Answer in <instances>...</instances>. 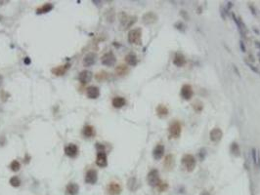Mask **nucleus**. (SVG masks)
<instances>
[{
    "label": "nucleus",
    "instance_id": "obj_17",
    "mask_svg": "<svg viewBox=\"0 0 260 195\" xmlns=\"http://www.w3.org/2000/svg\"><path fill=\"white\" fill-rule=\"evenodd\" d=\"M96 63V54L94 53H89L87 54L84 59H83V64L84 67H91L92 64Z\"/></svg>",
    "mask_w": 260,
    "mask_h": 195
},
{
    "label": "nucleus",
    "instance_id": "obj_33",
    "mask_svg": "<svg viewBox=\"0 0 260 195\" xmlns=\"http://www.w3.org/2000/svg\"><path fill=\"white\" fill-rule=\"evenodd\" d=\"M156 187L157 188L158 191L162 192V191H164V190H166V189H167V187H168V184H167L166 183H164V181L160 180V183L157 184V185L156 186Z\"/></svg>",
    "mask_w": 260,
    "mask_h": 195
},
{
    "label": "nucleus",
    "instance_id": "obj_19",
    "mask_svg": "<svg viewBox=\"0 0 260 195\" xmlns=\"http://www.w3.org/2000/svg\"><path fill=\"white\" fill-rule=\"evenodd\" d=\"M79 192V186L78 184L72 183L67 185V189H66V193L67 195H77Z\"/></svg>",
    "mask_w": 260,
    "mask_h": 195
},
{
    "label": "nucleus",
    "instance_id": "obj_38",
    "mask_svg": "<svg viewBox=\"0 0 260 195\" xmlns=\"http://www.w3.org/2000/svg\"><path fill=\"white\" fill-rule=\"evenodd\" d=\"M240 45H241V51H243V52H245V45H244V42H243V41H241V42H240Z\"/></svg>",
    "mask_w": 260,
    "mask_h": 195
},
{
    "label": "nucleus",
    "instance_id": "obj_26",
    "mask_svg": "<svg viewBox=\"0 0 260 195\" xmlns=\"http://www.w3.org/2000/svg\"><path fill=\"white\" fill-rule=\"evenodd\" d=\"M83 135L86 138H91L92 136L94 135V128L90 126V125H87L84 128H83Z\"/></svg>",
    "mask_w": 260,
    "mask_h": 195
},
{
    "label": "nucleus",
    "instance_id": "obj_40",
    "mask_svg": "<svg viewBox=\"0 0 260 195\" xmlns=\"http://www.w3.org/2000/svg\"><path fill=\"white\" fill-rule=\"evenodd\" d=\"M201 195H210V193L208 192V191H202V192L201 193Z\"/></svg>",
    "mask_w": 260,
    "mask_h": 195
},
{
    "label": "nucleus",
    "instance_id": "obj_6",
    "mask_svg": "<svg viewBox=\"0 0 260 195\" xmlns=\"http://www.w3.org/2000/svg\"><path fill=\"white\" fill-rule=\"evenodd\" d=\"M109 195H120L121 193V186L116 183H111L107 186Z\"/></svg>",
    "mask_w": 260,
    "mask_h": 195
},
{
    "label": "nucleus",
    "instance_id": "obj_9",
    "mask_svg": "<svg viewBox=\"0 0 260 195\" xmlns=\"http://www.w3.org/2000/svg\"><path fill=\"white\" fill-rule=\"evenodd\" d=\"M194 95V91L191 85H183L181 88V96L185 99H190Z\"/></svg>",
    "mask_w": 260,
    "mask_h": 195
},
{
    "label": "nucleus",
    "instance_id": "obj_22",
    "mask_svg": "<svg viewBox=\"0 0 260 195\" xmlns=\"http://www.w3.org/2000/svg\"><path fill=\"white\" fill-rule=\"evenodd\" d=\"M53 8H54V6H53L51 3H46V4H44V5H42L40 8H38L36 10V13L37 14H45V13L50 12Z\"/></svg>",
    "mask_w": 260,
    "mask_h": 195
},
{
    "label": "nucleus",
    "instance_id": "obj_31",
    "mask_svg": "<svg viewBox=\"0 0 260 195\" xmlns=\"http://www.w3.org/2000/svg\"><path fill=\"white\" fill-rule=\"evenodd\" d=\"M21 184L22 183H21V180H20L19 177L14 176L10 179V184L12 186H14V187H19V186L21 185Z\"/></svg>",
    "mask_w": 260,
    "mask_h": 195
},
{
    "label": "nucleus",
    "instance_id": "obj_10",
    "mask_svg": "<svg viewBox=\"0 0 260 195\" xmlns=\"http://www.w3.org/2000/svg\"><path fill=\"white\" fill-rule=\"evenodd\" d=\"M98 180V175L95 170H89L87 171L86 176H85V181L89 184H94Z\"/></svg>",
    "mask_w": 260,
    "mask_h": 195
},
{
    "label": "nucleus",
    "instance_id": "obj_24",
    "mask_svg": "<svg viewBox=\"0 0 260 195\" xmlns=\"http://www.w3.org/2000/svg\"><path fill=\"white\" fill-rule=\"evenodd\" d=\"M125 62L128 63L129 66L134 67V66H136V64H137L138 60H137V57H136L134 54H128V55H127L126 57H125Z\"/></svg>",
    "mask_w": 260,
    "mask_h": 195
},
{
    "label": "nucleus",
    "instance_id": "obj_2",
    "mask_svg": "<svg viewBox=\"0 0 260 195\" xmlns=\"http://www.w3.org/2000/svg\"><path fill=\"white\" fill-rule=\"evenodd\" d=\"M181 163L183 164V166L186 168V170L188 172H193L196 168L197 161H196V158L194 157L192 154H186L183 156Z\"/></svg>",
    "mask_w": 260,
    "mask_h": 195
},
{
    "label": "nucleus",
    "instance_id": "obj_27",
    "mask_svg": "<svg viewBox=\"0 0 260 195\" xmlns=\"http://www.w3.org/2000/svg\"><path fill=\"white\" fill-rule=\"evenodd\" d=\"M157 113L160 116H166L167 114H168V109H167L166 106L160 105L157 107Z\"/></svg>",
    "mask_w": 260,
    "mask_h": 195
},
{
    "label": "nucleus",
    "instance_id": "obj_1",
    "mask_svg": "<svg viewBox=\"0 0 260 195\" xmlns=\"http://www.w3.org/2000/svg\"><path fill=\"white\" fill-rule=\"evenodd\" d=\"M128 41L131 44L140 45L142 43V30L141 28L132 29L128 33Z\"/></svg>",
    "mask_w": 260,
    "mask_h": 195
},
{
    "label": "nucleus",
    "instance_id": "obj_39",
    "mask_svg": "<svg viewBox=\"0 0 260 195\" xmlns=\"http://www.w3.org/2000/svg\"><path fill=\"white\" fill-rule=\"evenodd\" d=\"M24 62H25V64H29V63H30V59L26 57V58L24 60Z\"/></svg>",
    "mask_w": 260,
    "mask_h": 195
},
{
    "label": "nucleus",
    "instance_id": "obj_29",
    "mask_svg": "<svg viewBox=\"0 0 260 195\" xmlns=\"http://www.w3.org/2000/svg\"><path fill=\"white\" fill-rule=\"evenodd\" d=\"M230 149H231V152L234 154L235 156H238V157H239V156L241 155L240 146H239V145L237 144V142H233Z\"/></svg>",
    "mask_w": 260,
    "mask_h": 195
},
{
    "label": "nucleus",
    "instance_id": "obj_5",
    "mask_svg": "<svg viewBox=\"0 0 260 195\" xmlns=\"http://www.w3.org/2000/svg\"><path fill=\"white\" fill-rule=\"evenodd\" d=\"M101 62L106 67H113L116 63V56L113 55V53L112 52H109V53H106L102 58H101Z\"/></svg>",
    "mask_w": 260,
    "mask_h": 195
},
{
    "label": "nucleus",
    "instance_id": "obj_25",
    "mask_svg": "<svg viewBox=\"0 0 260 195\" xmlns=\"http://www.w3.org/2000/svg\"><path fill=\"white\" fill-rule=\"evenodd\" d=\"M127 185H128V188L131 190V191H135V190L139 187V184H138V181L135 177H131V179H129L128 183H127Z\"/></svg>",
    "mask_w": 260,
    "mask_h": 195
},
{
    "label": "nucleus",
    "instance_id": "obj_18",
    "mask_svg": "<svg viewBox=\"0 0 260 195\" xmlns=\"http://www.w3.org/2000/svg\"><path fill=\"white\" fill-rule=\"evenodd\" d=\"M174 165H175V161H174L173 156L171 154L166 155V157L164 159V167L165 170L170 171L171 169L174 167Z\"/></svg>",
    "mask_w": 260,
    "mask_h": 195
},
{
    "label": "nucleus",
    "instance_id": "obj_34",
    "mask_svg": "<svg viewBox=\"0 0 260 195\" xmlns=\"http://www.w3.org/2000/svg\"><path fill=\"white\" fill-rule=\"evenodd\" d=\"M193 107L194 109H195L197 112H200L202 110V108H204V106H202V103L201 102H196L193 105Z\"/></svg>",
    "mask_w": 260,
    "mask_h": 195
},
{
    "label": "nucleus",
    "instance_id": "obj_37",
    "mask_svg": "<svg viewBox=\"0 0 260 195\" xmlns=\"http://www.w3.org/2000/svg\"><path fill=\"white\" fill-rule=\"evenodd\" d=\"M205 152H206V151H205V149H204V148H202V149L201 150L200 155H201V160L204 159V155H205Z\"/></svg>",
    "mask_w": 260,
    "mask_h": 195
},
{
    "label": "nucleus",
    "instance_id": "obj_23",
    "mask_svg": "<svg viewBox=\"0 0 260 195\" xmlns=\"http://www.w3.org/2000/svg\"><path fill=\"white\" fill-rule=\"evenodd\" d=\"M69 67V64H66V66H63V67H58L56 68H53L52 72L54 73L55 75H64L65 73L67 72Z\"/></svg>",
    "mask_w": 260,
    "mask_h": 195
},
{
    "label": "nucleus",
    "instance_id": "obj_41",
    "mask_svg": "<svg viewBox=\"0 0 260 195\" xmlns=\"http://www.w3.org/2000/svg\"><path fill=\"white\" fill-rule=\"evenodd\" d=\"M255 43H256V46L258 47V48H260V43L259 42H255Z\"/></svg>",
    "mask_w": 260,
    "mask_h": 195
},
{
    "label": "nucleus",
    "instance_id": "obj_21",
    "mask_svg": "<svg viewBox=\"0 0 260 195\" xmlns=\"http://www.w3.org/2000/svg\"><path fill=\"white\" fill-rule=\"evenodd\" d=\"M125 103H126L125 99L122 97H116L113 99V106L116 108H120L122 106H124Z\"/></svg>",
    "mask_w": 260,
    "mask_h": 195
},
{
    "label": "nucleus",
    "instance_id": "obj_14",
    "mask_svg": "<svg viewBox=\"0 0 260 195\" xmlns=\"http://www.w3.org/2000/svg\"><path fill=\"white\" fill-rule=\"evenodd\" d=\"M65 152H66V154H67L69 157H76V156L77 155V153H78V148H77V146L76 145H73V144H69L68 146H66V148H65Z\"/></svg>",
    "mask_w": 260,
    "mask_h": 195
},
{
    "label": "nucleus",
    "instance_id": "obj_36",
    "mask_svg": "<svg viewBox=\"0 0 260 195\" xmlns=\"http://www.w3.org/2000/svg\"><path fill=\"white\" fill-rule=\"evenodd\" d=\"M248 66L249 67V68H250V69H252V70H253L254 72H256V73H258V74H260V71L258 70V69H257L256 67H254L252 66V64H250V63H248Z\"/></svg>",
    "mask_w": 260,
    "mask_h": 195
},
{
    "label": "nucleus",
    "instance_id": "obj_11",
    "mask_svg": "<svg viewBox=\"0 0 260 195\" xmlns=\"http://www.w3.org/2000/svg\"><path fill=\"white\" fill-rule=\"evenodd\" d=\"M96 164L99 167H106V166H107L108 158H107V154H106L104 151H99L98 154H97Z\"/></svg>",
    "mask_w": 260,
    "mask_h": 195
},
{
    "label": "nucleus",
    "instance_id": "obj_8",
    "mask_svg": "<svg viewBox=\"0 0 260 195\" xmlns=\"http://www.w3.org/2000/svg\"><path fill=\"white\" fill-rule=\"evenodd\" d=\"M222 137H223V133L221 131V129H219V128H214L211 130L209 133L210 140L214 142H218L219 141H221Z\"/></svg>",
    "mask_w": 260,
    "mask_h": 195
},
{
    "label": "nucleus",
    "instance_id": "obj_3",
    "mask_svg": "<svg viewBox=\"0 0 260 195\" xmlns=\"http://www.w3.org/2000/svg\"><path fill=\"white\" fill-rule=\"evenodd\" d=\"M181 131H182V127L181 124H180L178 121H175V122L171 123V125L169 126V136L172 138H177L181 135Z\"/></svg>",
    "mask_w": 260,
    "mask_h": 195
},
{
    "label": "nucleus",
    "instance_id": "obj_16",
    "mask_svg": "<svg viewBox=\"0 0 260 195\" xmlns=\"http://www.w3.org/2000/svg\"><path fill=\"white\" fill-rule=\"evenodd\" d=\"M164 155V146L162 145H157L155 148H154V151H153L154 158L156 160H158V159L162 158Z\"/></svg>",
    "mask_w": 260,
    "mask_h": 195
},
{
    "label": "nucleus",
    "instance_id": "obj_7",
    "mask_svg": "<svg viewBox=\"0 0 260 195\" xmlns=\"http://www.w3.org/2000/svg\"><path fill=\"white\" fill-rule=\"evenodd\" d=\"M142 21L145 24H153L157 21V16L153 12H148L143 16Z\"/></svg>",
    "mask_w": 260,
    "mask_h": 195
},
{
    "label": "nucleus",
    "instance_id": "obj_20",
    "mask_svg": "<svg viewBox=\"0 0 260 195\" xmlns=\"http://www.w3.org/2000/svg\"><path fill=\"white\" fill-rule=\"evenodd\" d=\"M173 63L175 64L176 67H183L185 63H186V59H185V57L180 53H177L175 55V57L173 59Z\"/></svg>",
    "mask_w": 260,
    "mask_h": 195
},
{
    "label": "nucleus",
    "instance_id": "obj_13",
    "mask_svg": "<svg viewBox=\"0 0 260 195\" xmlns=\"http://www.w3.org/2000/svg\"><path fill=\"white\" fill-rule=\"evenodd\" d=\"M123 16H124V18H121V25L124 28H130L131 25L136 21V20H137L136 17H129L125 14H123Z\"/></svg>",
    "mask_w": 260,
    "mask_h": 195
},
{
    "label": "nucleus",
    "instance_id": "obj_43",
    "mask_svg": "<svg viewBox=\"0 0 260 195\" xmlns=\"http://www.w3.org/2000/svg\"><path fill=\"white\" fill-rule=\"evenodd\" d=\"M259 62H260V60H259Z\"/></svg>",
    "mask_w": 260,
    "mask_h": 195
},
{
    "label": "nucleus",
    "instance_id": "obj_35",
    "mask_svg": "<svg viewBox=\"0 0 260 195\" xmlns=\"http://www.w3.org/2000/svg\"><path fill=\"white\" fill-rule=\"evenodd\" d=\"M108 77V73L107 72H105V71H102V72H99L98 74L96 75V78L98 80H104V79H106V78Z\"/></svg>",
    "mask_w": 260,
    "mask_h": 195
},
{
    "label": "nucleus",
    "instance_id": "obj_15",
    "mask_svg": "<svg viewBox=\"0 0 260 195\" xmlns=\"http://www.w3.org/2000/svg\"><path fill=\"white\" fill-rule=\"evenodd\" d=\"M86 95L89 99H97L100 96V90L98 87L95 86H90L86 90Z\"/></svg>",
    "mask_w": 260,
    "mask_h": 195
},
{
    "label": "nucleus",
    "instance_id": "obj_28",
    "mask_svg": "<svg viewBox=\"0 0 260 195\" xmlns=\"http://www.w3.org/2000/svg\"><path fill=\"white\" fill-rule=\"evenodd\" d=\"M116 72L118 75H124L128 72V67L126 66H123V64H120V66H118L116 68Z\"/></svg>",
    "mask_w": 260,
    "mask_h": 195
},
{
    "label": "nucleus",
    "instance_id": "obj_32",
    "mask_svg": "<svg viewBox=\"0 0 260 195\" xmlns=\"http://www.w3.org/2000/svg\"><path fill=\"white\" fill-rule=\"evenodd\" d=\"M10 168H11V170H12L13 172H18V171L20 170V168H21V164H20L19 161H17V160H14V161H13V162L10 164Z\"/></svg>",
    "mask_w": 260,
    "mask_h": 195
},
{
    "label": "nucleus",
    "instance_id": "obj_12",
    "mask_svg": "<svg viewBox=\"0 0 260 195\" xmlns=\"http://www.w3.org/2000/svg\"><path fill=\"white\" fill-rule=\"evenodd\" d=\"M92 72L89 70H83L79 73L78 75V80L81 82L82 84H86L88 82H90V80L92 79Z\"/></svg>",
    "mask_w": 260,
    "mask_h": 195
},
{
    "label": "nucleus",
    "instance_id": "obj_30",
    "mask_svg": "<svg viewBox=\"0 0 260 195\" xmlns=\"http://www.w3.org/2000/svg\"><path fill=\"white\" fill-rule=\"evenodd\" d=\"M252 158H253V161L255 163V165L259 166L260 165V158H259V152L256 148H252Z\"/></svg>",
    "mask_w": 260,
    "mask_h": 195
},
{
    "label": "nucleus",
    "instance_id": "obj_4",
    "mask_svg": "<svg viewBox=\"0 0 260 195\" xmlns=\"http://www.w3.org/2000/svg\"><path fill=\"white\" fill-rule=\"evenodd\" d=\"M160 174H158V171L154 169V170H151L149 172V174L147 176V181L148 184L151 186H157V184L160 183Z\"/></svg>",
    "mask_w": 260,
    "mask_h": 195
},
{
    "label": "nucleus",
    "instance_id": "obj_42",
    "mask_svg": "<svg viewBox=\"0 0 260 195\" xmlns=\"http://www.w3.org/2000/svg\"><path fill=\"white\" fill-rule=\"evenodd\" d=\"M1 84H2V76L0 75V85H1Z\"/></svg>",
    "mask_w": 260,
    "mask_h": 195
}]
</instances>
